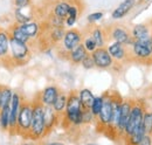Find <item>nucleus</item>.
<instances>
[{
    "mask_svg": "<svg viewBox=\"0 0 152 145\" xmlns=\"http://www.w3.org/2000/svg\"><path fill=\"white\" fill-rule=\"evenodd\" d=\"M33 117H32V125L31 131L27 139H32L39 142L47 136L45 118H43V104L35 97L33 101Z\"/></svg>",
    "mask_w": 152,
    "mask_h": 145,
    "instance_id": "obj_1",
    "label": "nucleus"
},
{
    "mask_svg": "<svg viewBox=\"0 0 152 145\" xmlns=\"http://www.w3.org/2000/svg\"><path fill=\"white\" fill-rule=\"evenodd\" d=\"M82 112H83V107L81 104L78 92L70 91L68 95L67 107L63 112V122L67 125H74V127L82 125Z\"/></svg>",
    "mask_w": 152,
    "mask_h": 145,
    "instance_id": "obj_2",
    "label": "nucleus"
},
{
    "mask_svg": "<svg viewBox=\"0 0 152 145\" xmlns=\"http://www.w3.org/2000/svg\"><path fill=\"white\" fill-rule=\"evenodd\" d=\"M32 117H33V102L22 100L18 121H17L15 135L22 136L25 138L28 137L31 131V125H32Z\"/></svg>",
    "mask_w": 152,
    "mask_h": 145,
    "instance_id": "obj_3",
    "label": "nucleus"
},
{
    "mask_svg": "<svg viewBox=\"0 0 152 145\" xmlns=\"http://www.w3.org/2000/svg\"><path fill=\"white\" fill-rule=\"evenodd\" d=\"M113 115H114L113 94L108 91V92H104V95H103V105L101 109V112L96 117L97 125L101 127V131H103L105 133L111 131Z\"/></svg>",
    "mask_w": 152,
    "mask_h": 145,
    "instance_id": "obj_4",
    "label": "nucleus"
},
{
    "mask_svg": "<svg viewBox=\"0 0 152 145\" xmlns=\"http://www.w3.org/2000/svg\"><path fill=\"white\" fill-rule=\"evenodd\" d=\"M31 47L28 43L19 42L10 37V61L12 66H22L31 59Z\"/></svg>",
    "mask_w": 152,
    "mask_h": 145,
    "instance_id": "obj_5",
    "label": "nucleus"
},
{
    "mask_svg": "<svg viewBox=\"0 0 152 145\" xmlns=\"http://www.w3.org/2000/svg\"><path fill=\"white\" fill-rule=\"evenodd\" d=\"M144 112H145V109L143 107V104H140L139 102H132V108H131V112H130L129 122H128V124L125 127L124 135H123L124 139L128 138L129 136H131L133 131H136L138 127L142 125Z\"/></svg>",
    "mask_w": 152,
    "mask_h": 145,
    "instance_id": "obj_6",
    "label": "nucleus"
},
{
    "mask_svg": "<svg viewBox=\"0 0 152 145\" xmlns=\"http://www.w3.org/2000/svg\"><path fill=\"white\" fill-rule=\"evenodd\" d=\"M108 34H109V37L111 40H114V42H118V43H121V45H123L125 47H131L133 41H134L131 37L130 32L126 28L122 27V26H113V27H110V31L107 33V35Z\"/></svg>",
    "mask_w": 152,
    "mask_h": 145,
    "instance_id": "obj_7",
    "label": "nucleus"
},
{
    "mask_svg": "<svg viewBox=\"0 0 152 145\" xmlns=\"http://www.w3.org/2000/svg\"><path fill=\"white\" fill-rule=\"evenodd\" d=\"M82 40H83L82 33L76 28H70V29L66 31L64 36H63V39L61 41V45H62L63 51L68 54L74 48H76L78 45L82 43Z\"/></svg>",
    "mask_w": 152,
    "mask_h": 145,
    "instance_id": "obj_8",
    "label": "nucleus"
},
{
    "mask_svg": "<svg viewBox=\"0 0 152 145\" xmlns=\"http://www.w3.org/2000/svg\"><path fill=\"white\" fill-rule=\"evenodd\" d=\"M22 97L19 92L14 91L12 96V101L10 104V132L11 135H15V127H17V121L19 116L20 107L22 103Z\"/></svg>",
    "mask_w": 152,
    "mask_h": 145,
    "instance_id": "obj_9",
    "label": "nucleus"
},
{
    "mask_svg": "<svg viewBox=\"0 0 152 145\" xmlns=\"http://www.w3.org/2000/svg\"><path fill=\"white\" fill-rule=\"evenodd\" d=\"M91 56H93V60L95 62V67L99 68V69L111 68L115 63L114 59L111 57V55L109 54V52L105 47L97 48L95 52L91 53Z\"/></svg>",
    "mask_w": 152,
    "mask_h": 145,
    "instance_id": "obj_10",
    "label": "nucleus"
},
{
    "mask_svg": "<svg viewBox=\"0 0 152 145\" xmlns=\"http://www.w3.org/2000/svg\"><path fill=\"white\" fill-rule=\"evenodd\" d=\"M131 108H132V101H129V100H123L122 101L119 119H118V124H117V127H116V135L122 137V138H123V135H124L125 127H126V124L129 122Z\"/></svg>",
    "mask_w": 152,
    "mask_h": 145,
    "instance_id": "obj_11",
    "label": "nucleus"
},
{
    "mask_svg": "<svg viewBox=\"0 0 152 145\" xmlns=\"http://www.w3.org/2000/svg\"><path fill=\"white\" fill-rule=\"evenodd\" d=\"M60 89L56 86H47L45 89H42V91L39 92V95L37 96L39 101L47 107H53L55 100L57 98V96L60 95Z\"/></svg>",
    "mask_w": 152,
    "mask_h": 145,
    "instance_id": "obj_12",
    "label": "nucleus"
},
{
    "mask_svg": "<svg viewBox=\"0 0 152 145\" xmlns=\"http://www.w3.org/2000/svg\"><path fill=\"white\" fill-rule=\"evenodd\" d=\"M10 61V34L6 28L0 27V62Z\"/></svg>",
    "mask_w": 152,
    "mask_h": 145,
    "instance_id": "obj_13",
    "label": "nucleus"
},
{
    "mask_svg": "<svg viewBox=\"0 0 152 145\" xmlns=\"http://www.w3.org/2000/svg\"><path fill=\"white\" fill-rule=\"evenodd\" d=\"M109 54L111 55V57L114 59V61L116 60L117 62H121V61H124L128 59V56L130 55V53L128 52L126 47L118 43V42H113L110 43L108 47H107Z\"/></svg>",
    "mask_w": 152,
    "mask_h": 145,
    "instance_id": "obj_14",
    "label": "nucleus"
},
{
    "mask_svg": "<svg viewBox=\"0 0 152 145\" xmlns=\"http://www.w3.org/2000/svg\"><path fill=\"white\" fill-rule=\"evenodd\" d=\"M130 52H131L130 54L137 60H150V59H152L151 51L148 47H145L140 41H137V40L133 41Z\"/></svg>",
    "mask_w": 152,
    "mask_h": 145,
    "instance_id": "obj_15",
    "label": "nucleus"
},
{
    "mask_svg": "<svg viewBox=\"0 0 152 145\" xmlns=\"http://www.w3.org/2000/svg\"><path fill=\"white\" fill-rule=\"evenodd\" d=\"M136 5V0H124L122 1L111 13V18L114 20H119L126 17L129 14V12L132 10Z\"/></svg>",
    "mask_w": 152,
    "mask_h": 145,
    "instance_id": "obj_16",
    "label": "nucleus"
},
{
    "mask_svg": "<svg viewBox=\"0 0 152 145\" xmlns=\"http://www.w3.org/2000/svg\"><path fill=\"white\" fill-rule=\"evenodd\" d=\"M43 118H45V125H46V131L47 135L55 127V125L58 122V115L54 111L53 107H47L43 105Z\"/></svg>",
    "mask_w": 152,
    "mask_h": 145,
    "instance_id": "obj_17",
    "label": "nucleus"
},
{
    "mask_svg": "<svg viewBox=\"0 0 152 145\" xmlns=\"http://www.w3.org/2000/svg\"><path fill=\"white\" fill-rule=\"evenodd\" d=\"M7 31H8L10 37H12V39H14V40H17V41H19V42L28 43V42L31 41V39L26 35V33L23 32L21 25L17 23V22H15V23H12V25L7 28Z\"/></svg>",
    "mask_w": 152,
    "mask_h": 145,
    "instance_id": "obj_18",
    "label": "nucleus"
},
{
    "mask_svg": "<svg viewBox=\"0 0 152 145\" xmlns=\"http://www.w3.org/2000/svg\"><path fill=\"white\" fill-rule=\"evenodd\" d=\"M131 37L133 40H145L148 37L151 36V31L149 28L148 25H144V23H138V25H134L133 28L130 32Z\"/></svg>",
    "mask_w": 152,
    "mask_h": 145,
    "instance_id": "obj_19",
    "label": "nucleus"
},
{
    "mask_svg": "<svg viewBox=\"0 0 152 145\" xmlns=\"http://www.w3.org/2000/svg\"><path fill=\"white\" fill-rule=\"evenodd\" d=\"M89 36L95 41L98 48L104 47L105 41H107V32H105V29H103L99 26H94L89 32Z\"/></svg>",
    "mask_w": 152,
    "mask_h": 145,
    "instance_id": "obj_20",
    "label": "nucleus"
},
{
    "mask_svg": "<svg viewBox=\"0 0 152 145\" xmlns=\"http://www.w3.org/2000/svg\"><path fill=\"white\" fill-rule=\"evenodd\" d=\"M87 54H88V52L86 51L84 46L81 43V45H78L76 48H74L72 52H69V53L67 54V57H68V60H69L73 64H81V62H82L83 59L87 56Z\"/></svg>",
    "mask_w": 152,
    "mask_h": 145,
    "instance_id": "obj_21",
    "label": "nucleus"
},
{
    "mask_svg": "<svg viewBox=\"0 0 152 145\" xmlns=\"http://www.w3.org/2000/svg\"><path fill=\"white\" fill-rule=\"evenodd\" d=\"M70 2L69 1H66V0H60L57 1L53 8V15H55L57 18L64 19L68 17V12H69V8H70Z\"/></svg>",
    "mask_w": 152,
    "mask_h": 145,
    "instance_id": "obj_22",
    "label": "nucleus"
},
{
    "mask_svg": "<svg viewBox=\"0 0 152 145\" xmlns=\"http://www.w3.org/2000/svg\"><path fill=\"white\" fill-rule=\"evenodd\" d=\"M78 97H80V101H81V104L83 109H90L93 102H94V98H95V95L93 94V91L88 88H83L78 91Z\"/></svg>",
    "mask_w": 152,
    "mask_h": 145,
    "instance_id": "obj_23",
    "label": "nucleus"
},
{
    "mask_svg": "<svg viewBox=\"0 0 152 145\" xmlns=\"http://www.w3.org/2000/svg\"><path fill=\"white\" fill-rule=\"evenodd\" d=\"M21 27H22L23 32L26 33V35L28 36L31 40L37 39L40 35V25H39L38 21L32 20V21H29L25 25H21Z\"/></svg>",
    "mask_w": 152,
    "mask_h": 145,
    "instance_id": "obj_24",
    "label": "nucleus"
},
{
    "mask_svg": "<svg viewBox=\"0 0 152 145\" xmlns=\"http://www.w3.org/2000/svg\"><path fill=\"white\" fill-rule=\"evenodd\" d=\"M145 135H146V132H145L144 127L142 124L136 131H133L131 136H129L128 138H125V143H126V145H139V143L145 137Z\"/></svg>",
    "mask_w": 152,
    "mask_h": 145,
    "instance_id": "obj_25",
    "label": "nucleus"
},
{
    "mask_svg": "<svg viewBox=\"0 0 152 145\" xmlns=\"http://www.w3.org/2000/svg\"><path fill=\"white\" fill-rule=\"evenodd\" d=\"M67 102H68V94L66 92H60V95L57 96V98L55 100L54 104H53V109L56 112L57 115H63L66 107H67Z\"/></svg>",
    "mask_w": 152,
    "mask_h": 145,
    "instance_id": "obj_26",
    "label": "nucleus"
},
{
    "mask_svg": "<svg viewBox=\"0 0 152 145\" xmlns=\"http://www.w3.org/2000/svg\"><path fill=\"white\" fill-rule=\"evenodd\" d=\"M66 33V29L64 27H50L49 32H48V37H49V41L53 42V43H58L62 41L63 36Z\"/></svg>",
    "mask_w": 152,
    "mask_h": 145,
    "instance_id": "obj_27",
    "label": "nucleus"
},
{
    "mask_svg": "<svg viewBox=\"0 0 152 145\" xmlns=\"http://www.w3.org/2000/svg\"><path fill=\"white\" fill-rule=\"evenodd\" d=\"M0 129L4 132H10V107L0 110Z\"/></svg>",
    "mask_w": 152,
    "mask_h": 145,
    "instance_id": "obj_28",
    "label": "nucleus"
},
{
    "mask_svg": "<svg viewBox=\"0 0 152 145\" xmlns=\"http://www.w3.org/2000/svg\"><path fill=\"white\" fill-rule=\"evenodd\" d=\"M25 8H15V11H14L15 22L19 23V25H25V23L32 21V19H33V15L25 12Z\"/></svg>",
    "mask_w": 152,
    "mask_h": 145,
    "instance_id": "obj_29",
    "label": "nucleus"
},
{
    "mask_svg": "<svg viewBox=\"0 0 152 145\" xmlns=\"http://www.w3.org/2000/svg\"><path fill=\"white\" fill-rule=\"evenodd\" d=\"M144 130L146 132V135H151L152 132V111L150 110H145L144 116H143V122H142Z\"/></svg>",
    "mask_w": 152,
    "mask_h": 145,
    "instance_id": "obj_30",
    "label": "nucleus"
},
{
    "mask_svg": "<svg viewBox=\"0 0 152 145\" xmlns=\"http://www.w3.org/2000/svg\"><path fill=\"white\" fill-rule=\"evenodd\" d=\"M102 105H103V95L102 96H95L94 98V102L90 107V111L93 112V115L97 117L98 114L101 112V109H102Z\"/></svg>",
    "mask_w": 152,
    "mask_h": 145,
    "instance_id": "obj_31",
    "label": "nucleus"
},
{
    "mask_svg": "<svg viewBox=\"0 0 152 145\" xmlns=\"http://www.w3.org/2000/svg\"><path fill=\"white\" fill-rule=\"evenodd\" d=\"M82 45L84 46V48H86V51L88 52V54H91L93 52H95L96 49L98 48L97 45H96V42L89 35L86 36V37L82 40Z\"/></svg>",
    "mask_w": 152,
    "mask_h": 145,
    "instance_id": "obj_32",
    "label": "nucleus"
},
{
    "mask_svg": "<svg viewBox=\"0 0 152 145\" xmlns=\"http://www.w3.org/2000/svg\"><path fill=\"white\" fill-rule=\"evenodd\" d=\"M96 119V117L93 115L90 109H83L82 112V124H90Z\"/></svg>",
    "mask_w": 152,
    "mask_h": 145,
    "instance_id": "obj_33",
    "label": "nucleus"
},
{
    "mask_svg": "<svg viewBox=\"0 0 152 145\" xmlns=\"http://www.w3.org/2000/svg\"><path fill=\"white\" fill-rule=\"evenodd\" d=\"M81 66L86 69V70H90L93 68H95V62L93 60L91 54H87V56L83 59V61L81 62Z\"/></svg>",
    "mask_w": 152,
    "mask_h": 145,
    "instance_id": "obj_34",
    "label": "nucleus"
},
{
    "mask_svg": "<svg viewBox=\"0 0 152 145\" xmlns=\"http://www.w3.org/2000/svg\"><path fill=\"white\" fill-rule=\"evenodd\" d=\"M48 25H49V27H64L66 26L63 19L57 18V17L53 15V14L48 19Z\"/></svg>",
    "mask_w": 152,
    "mask_h": 145,
    "instance_id": "obj_35",
    "label": "nucleus"
},
{
    "mask_svg": "<svg viewBox=\"0 0 152 145\" xmlns=\"http://www.w3.org/2000/svg\"><path fill=\"white\" fill-rule=\"evenodd\" d=\"M102 18H103V13H102V12H95V13L89 14V15L87 17V20H88V22H89L90 25H94L95 22L99 21Z\"/></svg>",
    "mask_w": 152,
    "mask_h": 145,
    "instance_id": "obj_36",
    "label": "nucleus"
},
{
    "mask_svg": "<svg viewBox=\"0 0 152 145\" xmlns=\"http://www.w3.org/2000/svg\"><path fill=\"white\" fill-rule=\"evenodd\" d=\"M78 14H80V12H78L77 6H75V5H70V8H69V12H68V17H67V18H73V19H76V20H77Z\"/></svg>",
    "mask_w": 152,
    "mask_h": 145,
    "instance_id": "obj_37",
    "label": "nucleus"
},
{
    "mask_svg": "<svg viewBox=\"0 0 152 145\" xmlns=\"http://www.w3.org/2000/svg\"><path fill=\"white\" fill-rule=\"evenodd\" d=\"M31 1H32V0H14L15 8H25V7H28V6L31 5Z\"/></svg>",
    "mask_w": 152,
    "mask_h": 145,
    "instance_id": "obj_38",
    "label": "nucleus"
},
{
    "mask_svg": "<svg viewBox=\"0 0 152 145\" xmlns=\"http://www.w3.org/2000/svg\"><path fill=\"white\" fill-rule=\"evenodd\" d=\"M139 145H152L151 135H145V137H144L143 141L139 143Z\"/></svg>",
    "mask_w": 152,
    "mask_h": 145,
    "instance_id": "obj_39",
    "label": "nucleus"
},
{
    "mask_svg": "<svg viewBox=\"0 0 152 145\" xmlns=\"http://www.w3.org/2000/svg\"><path fill=\"white\" fill-rule=\"evenodd\" d=\"M21 145H38V143H37L35 141H32V139H28V141H26V142H23V143H21Z\"/></svg>",
    "mask_w": 152,
    "mask_h": 145,
    "instance_id": "obj_40",
    "label": "nucleus"
},
{
    "mask_svg": "<svg viewBox=\"0 0 152 145\" xmlns=\"http://www.w3.org/2000/svg\"><path fill=\"white\" fill-rule=\"evenodd\" d=\"M46 145H66V144L62 143V142H49V143H47Z\"/></svg>",
    "mask_w": 152,
    "mask_h": 145,
    "instance_id": "obj_41",
    "label": "nucleus"
},
{
    "mask_svg": "<svg viewBox=\"0 0 152 145\" xmlns=\"http://www.w3.org/2000/svg\"><path fill=\"white\" fill-rule=\"evenodd\" d=\"M2 89H4V84H0V110L2 109V105H1V95H2Z\"/></svg>",
    "mask_w": 152,
    "mask_h": 145,
    "instance_id": "obj_42",
    "label": "nucleus"
},
{
    "mask_svg": "<svg viewBox=\"0 0 152 145\" xmlns=\"http://www.w3.org/2000/svg\"><path fill=\"white\" fill-rule=\"evenodd\" d=\"M86 145H97V144H95V143H88V144H86Z\"/></svg>",
    "mask_w": 152,
    "mask_h": 145,
    "instance_id": "obj_43",
    "label": "nucleus"
},
{
    "mask_svg": "<svg viewBox=\"0 0 152 145\" xmlns=\"http://www.w3.org/2000/svg\"><path fill=\"white\" fill-rule=\"evenodd\" d=\"M57 1H60V0H57ZM66 1H68V0H66Z\"/></svg>",
    "mask_w": 152,
    "mask_h": 145,
    "instance_id": "obj_44",
    "label": "nucleus"
},
{
    "mask_svg": "<svg viewBox=\"0 0 152 145\" xmlns=\"http://www.w3.org/2000/svg\"><path fill=\"white\" fill-rule=\"evenodd\" d=\"M151 138H152V132H151Z\"/></svg>",
    "mask_w": 152,
    "mask_h": 145,
    "instance_id": "obj_45",
    "label": "nucleus"
},
{
    "mask_svg": "<svg viewBox=\"0 0 152 145\" xmlns=\"http://www.w3.org/2000/svg\"><path fill=\"white\" fill-rule=\"evenodd\" d=\"M146 1H150V0H146Z\"/></svg>",
    "mask_w": 152,
    "mask_h": 145,
    "instance_id": "obj_46",
    "label": "nucleus"
}]
</instances>
